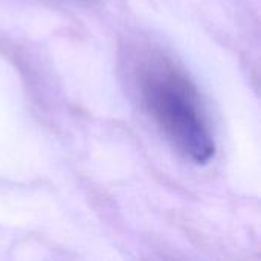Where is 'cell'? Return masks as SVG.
<instances>
[{"mask_svg":"<svg viewBox=\"0 0 261 261\" xmlns=\"http://www.w3.org/2000/svg\"><path fill=\"white\" fill-rule=\"evenodd\" d=\"M139 86L144 106L173 147L197 165L210 162L216 144L191 81L158 58L144 66Z\"/></svg>","mask_w":261,"mask_h":261,"instance_id":"obj_1","label":"cell"}]
</instances>
